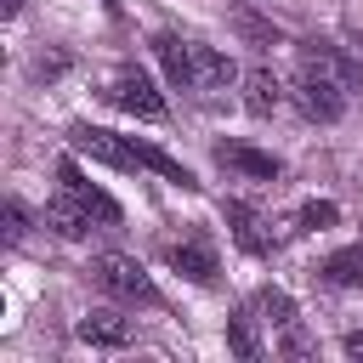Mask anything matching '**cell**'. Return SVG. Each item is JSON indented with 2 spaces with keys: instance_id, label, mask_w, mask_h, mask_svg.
Listing matches in <instances>:
<instances>
[{
  "instance_id": "obj_1",
  "label": "cell",
  "mask_w": 363,
  "mask_h": 363,
  "mask_svg": "<svg viewBox=\"0 0 363 363\" xmlns=\"http://www.w3.org/2000/svg\"><path fill=\"white\" fill-rule=\"evenodd\" d=\"M91 278H96V289H108V295L125 301V306H159L153 278H147L130 255H96V261H91Z\"/></svg>"
},
{
  "instance_id": "obj_2",
  "label": "cell",
  "mask_w": 363,
  "mask_h": 363,
  "mask_svg": "<svg viewBox=\"0 0 363 363\" xmlns=\"http://www.w3.org/2000/svg\"><path fill=\"white\" fill-rule=\"evenodd\" d=\"M295 108L306 113V119H318V125H335L340 113H346V85L340 79H329V74H312V68H301V79H295Z\"/></svg>"
},
{
  "instance_id": "obj_3",
  "label": "cell",
  "mask_w": 363,
  "mask_h": 363,
  "mask_svg": "<svg viewBox=\"0 0 363 363\" xmlns=\"http://www.w3.org/2000/svg\"><path fill=\"white\" fill-rule=\"evenodd\" d=\"M108 102H113V108H125V113H136V119H147V125H159V119H164V96L153 91V79H147L142 68H119V74H113V85H108Z\"/></svg>"
},
{
  "instance_id": "obj_4",
  "label": "cell",
  "mask_w": 363,
  "mask_h": 363,
  "mask_svg": "<svg viewBox=\"0 0 363 363\" xmlns=\"http://www.w3.org/2000/svg\"><path fill=\"white\" fill-rule=\"evenodd\" d=\"M57 182H62V193H68V199H79V204H85V216H91V221L119 227V216H125V210H119V199H108V193H102L79 164H74V159H62V164H57Z\"/></svg>"
},
{
  "instance_id": "obj_5",
  "label": "cell",
  "mask_w": 363,
  "mask_h": 363,
  "mask_svg": "<svg viewBox=\"0 0 363 363\" xmlns=\"http://www.w3.org/2000/svg\"><path fill=\"white\" fill-rule=\"evenodd\" d=\"M68 142H74L79 153H91L96 164L136 170V147H130V136H113V130H96V125H74V130H68Z\"/></svg>"
},
{
  "instance_id": "obj_6",
  "label": "cell",
  "mask_w": 363,
  "mask_h": 363,
  "mask_svg": "<svg viewBox=\"0 0 363 363\" xmlns=\"http://www.w3.org/2000/svg\"><path fill=\"white\" fill-rule=\"evenodd\" d=\"M221 216H227V233L238 238V250H250V255H267V250H272V233H267V221H261V210H255V204L227 199V204H221Z\"/></svg>"
},
{
  "instance_id": "obj_7",
  "label": "cell",
  "mask_w": 363,
  "mask_h": 363,
  "mask_svg": "<svg viewBox=\"0 0 363 363\" xmlns=\"http://www.w3.org/2000/svg\"><path fill=\"white\" fill-rule=\"evenodd\" d=\"M301 68H312V74H329V79H340L346 91L363 79V68L346 57V51H335V45H323V40H306L301 45Z\"/></svg>"
},
{
  "instance_id": "obj_8",
  "label": "cell",
  "mask_w": 363,
  "mask_h": 363,
  "mask_svg": "<svg viewBox=\"0 0 363 363\" xmlns=\"http://www.w3.org/2000/svg\"><path fill=\"white\" fill-rule=\"evenodd\" d=\"M238 79V62L216 45H193V91H227Z\"/></svg>"
},
{
  "instance_id": "obj_9",
  "label": "cell",
  "mask_w": 363,
  "mask_h": 363,
  "mask_svg": "<svg viewBox=\"0 0 363 363\" xmlns=\"http://www.w3.org/2000/svg\"><path fill=\"white\" fill-rule=\"evenodd\" d=\"M130 318H119V312H85L79 318V340L85 346H108V352H119V346H130Z\"/></svg>"
},
{
  "instance_id": "obj_10",
  "label": "cell",
  "mask_w": 363,
  "mask_h": 363,
  "mask_svg": "<svg viewBox=\"0 0 363 363\" xmlns=\"http://www.w3.org/2000/svg\"><path fill=\"white\" fill-rule=\"evenodd\" d=\"M153 57L164 62V79H170V85H193V45H187V40L153 34Z\"/></svg>"
},
{
  "instance_id": "obj_11",
  "label": "cell",
  "mask_w": 363,
  "mask_h": 363,
  "mask_svg": "<svg viewBox=\"0 0 363 363\" xmlns=\"http://www.w3.org/2000/svg\"><path fill=\"white\" fill-rule=\"evenodd\" d=\"M130 147H136V170H159V176H164V182H176L182 193H193V187H199V182H193V170H187L182 159H170L164 147H147V142H136V136H130Z\"/></svg>"
},
{
  "instance_id": "obj_12",
  "label": "cell",
  "mask_w": 363,
  "mask_h": 363,
  "mask_svg": "<svg viewBox=\"0 0 363 363\" xmlns=\"http://www.w3.org/2000/svg\"><path fill=\"white\" fill-rule=\"evenodd\" d=\"M216 159L233 164V170H244V176H255V182H278V159H272V153H255V147H244V142H221Z\"/></svg>"
},
{
  "instance_id": "obj_13",
  "label": "cell",
  "mask_w": 363,
  "mask_h": 363,
  "mask_svg": "<svg viewBox=\"0 0 363 363\" xmlns=\"http://www.w3.org/2000/svg\"><path fill=\"white\" fill-rule=\"evenodd\" d=\"M278 102H284V85L272 79V68H250V74H244V108H250L255 119H267Z\"/></svg>"
},
{
  "instance_id": "obj_14",
  "label": "cell",
  "mask_w": 363,
  "mask_h": 363,
  "mask_svg": "<svg viewBox=\"0 0 363 363\" xmlns=\"http://www.w3.org/2000/svg\"><path fill=\"white\" fill-rule=\"evenodd\" d=\"M45 227H51L57 238H85V227H91V216H85V204H79V199H68V193H57V199L45 204Z\"/></svg>"
},
{
  "instance_id": "obj_15",
  "label": "cell",
  "mask_w": 363,
  "mask_h": 363,
  "mask_svg": "<svg viewBox=\"0 0 363 363\" xmlns=\"http://www.w3.org/2000/svg\"><path fill=\"white\" fill-rule=\"evenodd\" d=\"M170 267L193 284H216V255L210 244H170Z\"/></svg>"
},
{
  "instance_id": "obj_16",
  "label": "cell",
  "mask_w": 363,
  "mask_h": 363,
  "mask_svg": "<svg viewBox=\"0 0 363 363\" xmlns=\"http://www.w3.org/2000/svg\"><path fill=\"white\" fill-rule=\"evenodd\" d=\"M323 278H329V284H340V289L363 284V244H352V250H335V255L323 261Z\"/></svg>"
},
{
  "instance_id": "obj_17",
  "label": "cell",
  "mask_w": 363,
  "mask_h": 363,
  "mask_svg": "<svg viewBox=\"0 0 363 363\" xmlns=\"http://www.w3.org/2000/svg\"><path fill=\"white\" fill-rule=\"evenodd\" d=\"M227 346H233L244 363L261 357V335H255V318H250V312H233V318H227Z\"/></svg>"
},
{
  "instance_id": "obj_18",
  "label": "cell",
  "mask_w": 363,
  "mask_h": 363,
  "mask_svg": "<svg viewBox=\"0 0 363 363\" xmlns=\"http://www.w3.org/2000/svg\"><path fill=\"white\" fill-rule=\"evenodd\" d=\"M255 306H261L278 329H289V323H295V301H289L284 289H261V295H255Z\"/></svg>"
},
{
  "instance_id": "obj_19",
  "label": "cell",
  "mask_w": 363,
  "mask_h": 363,
  "mask_svg": "<svg viewBox=\"0 0 363 363\" xmlns=\"http://www.w3.org/2000/svg\"><path fill=\"white\" fill-rule=\"evenodd\" d=\"M233 23H238V34H244L250 45H278V28H272V23H261L255 11H238Z\"/></svg>"
},
{
  "instance_id": "obj_20",
  "label": "cell",
  "mask_w": 363,
  "mask_h": 363,
  "mask_svg": "<svg viewBox=\"0 0 363 363\" xmlns=\"http://www.w3.org/2000/svg\"><path fill=\"white\" fill-rule=\"evenodd\" d=\"M335 221H340V210H335L329 199H312V204H301V227L323 233V227H335Z\"/></svg>"
},
{
  "instance_id": "obj_21",
  "label": "cell",
  "mask_w": 363,
  "mask_h": 363,
  "mask_svg": "<svg viewBox=\"0 0 363 363\" xmlns=\"http://www.w3.org/2000/svg\"><path fill=\"white\" fill-rule=\"evenodd\" d=\"M23 233H28V210H23V204H17V199H6V238H11V244H17V238H23Z\"/></svg>"
},
{
  "instance_id": "obj_22",
  "label": "cell",
  "mask_w": 363,
  "mask_h": 363,
  "mask_svg": "<svg viewBox=\"0 0 363 363\" xmlns=\"http://www.w3.org/2000/svg\"><path fill=\"white\" fill-rule=\"evenodd\" d=\"M62 68H68V57H62V51H51V57H40V62H34V74H40V79H57Z\"/></svg>"
},
{
  "instance_id": "obj_23",
  "label": "cell",
  "mask_w": 363,
  "mask_h": 363,
  "mask_svg": "<svg viewBox=\"0 0 363 363\" xmlns=\"http://www.w3.org/2000/svg\"><path fill=\"white\" fill-rule=\"evenodd\" d=\"M340 346H346V357H363V329H352V335H346Z\"/></svg>"
},
{
  "instance_id": "obj_24",
  "label": "cell",
  "mask_w": 363,
  "mask_h": 363,
  "mask_svg": "<svg viewBox=\"0 0 363 363\" xmlns=\"http://www.w3.org/2000/svg\"><path fill=\"white\" fill-rule=\"evenodd\" d=\"M0 11H6V17H17V11H23V0H0Z\"/></svg>"
},
{
  "instance_id": "obj_25",
  "label": "cell",
  "mask_w": 363,
  "mask_h": 363,
  "mask_svg": "<svg viewBox=\"0 0 363 363\" xmlns=\"http://www.w3.org/2000/svg\"><path fill=\"white\" fill-rule=\"evenodd\" d=\"M102 11H108V17H119V0H102Z\"/></svg>"
}]
</instances>
